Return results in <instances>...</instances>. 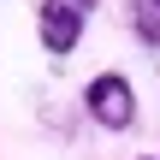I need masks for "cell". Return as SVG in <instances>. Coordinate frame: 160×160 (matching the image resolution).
<instances>
[{
	"mask_svg": "<svg viewBox=\"0 0 160 160\" xmlns=\"http://www.w3.org/2000/svg\"><path fill=\"white\" fill-rule=\"evenodd\" d=\"M83 107H89V119L107 125V131H131V125H137V95H131V83H125L119 71H101V77L83 89Z\"/></svg>",
	"mask_w": 160,
	"mask_h": 160,
	"instance_id": "7a4b0ae2",
	"label": "cell"
},
{
	"mask_svg": "<svg viewBox=\"0 0 160 160\" xmlns=\"http://www.w3.org/2000/svg\"><path fill=\"white\" fill-rule=\"evenodd\" d=\"M131 30L148 48H160V0H131Z\"/></svg>",
	"mask_w": 160,
	"mask_h": 160,
	"instance_id": "3957f363",
	"label": "cell"
},
{
	"mask_svg": "<svg viewBox=\"0 0 160 160\" xmlns=\"http://www.w3.org/2000/svg\"><path fill=\"white\" fill-rule=\"evenodd\" d=\"M89 12H95V0H36V30H42V48L59 59V53H71L77 48V36H83V24H89Z\"/></svg>",
	"mask_w": 160,
	"mask_h": 160,
	"instance_id": "6da1fadb",
	"label": "cell"
}]
</instances>
